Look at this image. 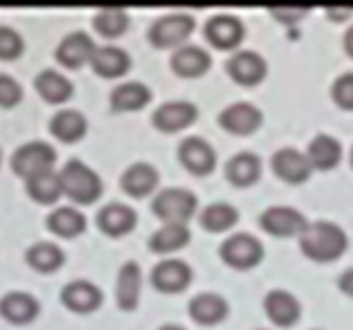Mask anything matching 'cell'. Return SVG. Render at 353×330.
Here are the masks:
<instances>
[{"instance_id": "1", "label": "cell", "mask_w": 353, "mask_h": 330, "mask_svg": "<svg viewBox=\"0 0 353 330\" xmlns=\"http://www.w3.org/2000/svg\"><path fill=\"white\" fill-rule=\"evenodd\" d=\"M349 238L340 225L331 220H313L299 236L301 254L315 263H333L347 251Z\"/></svg>"}, {"instance_id": "2", "label": "cell", "mask_w": 353, "mask_h": 330, "mask_svg": "<svg viewBox=\"0 0 353 330\" xmlns=\"http://www.w3.org/2000/svg\"><path fill=\"white\" fill-rule=\"evenodd\" d=\"M59 178H61L63 194L79 205H90L101 196L99 176L81 160H68L59 171Z\"/></svg>"}, {"instance_id": "3", "label": "cell", "mask_w": 353, "mask_h": 330, "mask_svg": "<svg viewBox=\"0 0 353 330\" xmlns=\"http://www.w3.org/2000/svg\"><path fill=\"white\" fill-rule=\"evenodd\" d=\"M151 209L165 225H187L198 212V198L189 189L169 187L156 194Z\"/></svg>"}, {"instance_id": "4", "label": "cell", "mask_w": 353, "mask_h": 330, "mask_svg": "<svg viewBox=\"0 0 353 330\" xmlns=\"http://www.w3.org/2000/svg\"><path fill=\"white\" fill-rule=\"evenodd\" d=\"M263 243L248 231H236L221 243V258L234 270H252L263 260Z\"/></svg>"}, {"instance_id": "5", "label": "cell", "mask_w": 353, "mask_h": 330, "mask_svg": "<svg viewBox=\"0 0 353 330\" xmlns=\"http://www.w3.org/2000/svg\"><path fill=\"white\" fill-rule=\"evenodd\" d=\"M196 30V21L194 16H189L185 12H174V14H165L160 19L153 21L149 28V41L151 45L156 48H183L185 41L192 37Z\"/></svg>"}, {"instance_id": "6", "label": "cell", "mask_w": 353, "mask_h": 330, "mask_svg": "<svg viewBox=\"0 0 353 330\" xmlns=\"http://www.w3.org/2000/svg\"><path fill=\"white\" fill-rule=\"evenodd\" d=\"M57 151L48 142H28L19 146L12 155V169L21 178H32L37 173L50 171L54 167Z\"/></svg>"}, {"instance_id": "7", "label": "cell", "mask_w": 353, "mask_h": 330, "mask_svg": "<svg viewBox=\"0 0 353 330\" xmlns=\"http://www.w3.org/2000/svg\"><path fill=\"white\" fill-rule=\"evenodd\" d=\"M225 70L239 85L252 88V85H259L268 76V61L254 50H236L228 59Z\"/></svg>"}, {"instance_id": "8", "label": "cell", "mask_w": 353, "mask_h": 330, "mask_svg": "<svg viewBox=\"0 0 353 330\" xmlns=\"http://www.w3.org/2000/svg\"><path fill=\"white\" fill-rule=\"evenodd\" d=\"M205 39L216 50L236 52V48L245 39V25L239 16L216 14L205 23Z\"/></svg>"}, {"instance_id": "9", "label": "cell", "mask_w": 353, "mask_h": 330, "mask_svg": "<svg viewBox=\"0 0 353 330\" xmlns=\"http://www.w3.org/2000/svg\"><path fill=\"white\" fill-rule=\"evenodd\" d=\"M219 124L223 130H228V133H232V135L245 137V135L256 133V130L261 128L263 112H261V108H256L254 103L236 101V103H230V106H225L221 110Z\"/></svg>"}, {"instance_id": "10", "label": "cell", "mask_w": 353, "mask_h": 330, "mask_svg": "<svg viewBox=\"0 0 353 330\" xmlns=\"http://www.w3.org/2000/svg\"><path fill=\"white\" fill-rule=\"evenodd\" d=\"M178 160L192 176L198 178L210 176L216 169V151L203 137H185L178 146Z\"/></svg>"}, {"instance_id": "11", "label": "cell", "mask_w": 353, "mask_h": 330, "mask_svg": "<svg viewBox=\"0 0 353 330\" xmlns=\"http://www.w3.org/2000/svg\"><path fill=\"white\" fill-rule=\"evenodd\" d=\"M261 227L272 236H301V231L308 227L304 214L288 205H272L261 214Z\"/></svg>"}, {"instance_id": "12", "label": "cell", "mask_w": 353, "mask_h": 330, "mask_svg": "<svg viewBox=\"0 0 353 330\" xmlns=\"http://www.w3.org/2000/svg\"><path fill=\"white\" fill-rule=\"evenodd\" d=\"M272 173L283 182H290V185H299V182H306L311 178L313 167L308 162V155L301 153L292 146H283V149L274 151L272 160H270Z\"/></svg>"}, {"instance_id": "13", "label": "cell", "mask_w": 353, "mask_h": 330, "mask_svg": "<svg viewBox=\"0 0 353 330\" xmlns=\"http://www.w3.org/2000/svg\"><path fill=\"white\" fill-rule=\"evenodd\" d=\"M198 119V108L192 101L176 99V101H165L162 106L153 112V126L162 133H178L185 130Z\"/></svg>"}, {"instance_id": "14", "label": "cell", "mask_w": 353, "mask_h": 330, "mask_svg": "<svg viewBox=\"0 0 353 330\" xmlns=\"http://www.w3.org/2000/svg\"><path fill=\"white\" fill-rule=\"evenodd\" d=\"M192 267H189L187 260L183 258H165L153 267L151 272V283L156 285L160 292L174 294V292H183L189 288L192 283Z\"/></svg>"}, {"instance_id": "15", "label": "cell", "mask_w": 353, "mask_h": 330, "mask_svg": "<svg viewBox=\"0 0 353 330\" xmlns=\"http://www.w3.org/2000/svg\"><path fill=\"white\" fill-rule=\"evenodd\" d=\"M263 310L274 326L290 328L295 326L301 317V303L288 290H270L263 299Z\"/></svg>"}, {"instance_id": "16", "label": "cell", "mask_w": 353, "mask_h": 330, "mask_svg": "<svg viewBox=\"0 0 353 330\" xmlns=\"http://www.w3.org/2000/svg\"><path fill=\"white\" fill-rule=\"evenodd\" d=\"M230 303L219 292H201L189 301V317L201 326H214L221 324L228 317Z\"/></svg>"}, {"instance_id": "17", "label": "cell", "mask_w": 353, "mask_h": 330, "mask_svg": "<svg viewBox=\"0 0 353 330\" xmlns=\"http://www.w3.org/2000/svg\"><path fill=\"white\" fill-rule=\"evenodd\" d=\"M212 65V56L208 50H203L201 45H183L174 50L171 54V68L178 76H185V79H196V76H203L210 70Z\"/></svg>"}, {"instance_id": "18", "label": "cell", "mask_w": 353, "mask_h": 330, "mask_svg": "<svg viewBox=\"0 0 353 330\" xmlns=\"http://www.w3.org/2000/svg\"><path fill=\"white\" fill-rule=\"evenodd\" d=\"M94 43L85 32H72L57 45V61L65 68H79L94 54Z\"/></svg>"}, {"instance_id": "19", "label": "cell", "mask_w": 353, "mask_h": 330, "mask_svg": "<svg viewBox=\"0 0 353 330\" xmlns=\"http://www.w3.org/2000/svg\"><path fill=\"white\" fill-rule=\"evenodd\" d=\"M137 223V214L124 203H108L97 212L99 229L108 236H124Z\"/></svg>"}, {"instance_id": "20", "label": "cell", "mask_w": 353, "mask_h": 330, "mask_svg": "<svg viewBox=\"0 0 353 330\" xmlns=\"http://www.w3.org/2000/svg\"><path fill=\"white\" fill-rule=\"evenodd\" d=\"M158 169L153 167L149 162H135L131 164L124 173H122V180H119V185L126 191L128 196L133 198H144L149 196L153 189L158 187Z\"/></svg>"}, {"instance_id": "21", "label": "cell", "mask_w": 353, "mask_h": 330, "mask_svg": "<svg viewBox=\"0 0 353 330\" xmlns=\"http://www.w3.org/2000/svg\"><path fill=\"white\" fill-rule=\"evenodd\" d=\"M61 301L65 303V308L74 312H92L101 303V290L90 281L77 279L63 285Z\"/></svg>"}, {"instance_id": "22", "label": "cell", "mask_w": 353, "mask_h": 330, "mask_svg": "<svg viewBox=\"0 0 353 330\" xmlns=\"http://www.w3.org/2000/svg\"><path fill=\"white\" fill-rule=\"evenodd\" d=\"M306 155H308V162H311L313 169L331 171L338 167L342 160V144L335 140L333 135L320 133L313 137L311 144H308Z\"/></svg>"}, {"instance_id": "23", "label": "cell", "mask_w": 353, "mask_h": 330, "mask_svg": "<svg viewBox=\"0 0 353 330\" xmlns=\"http://www.w3.org/2000/svg\"><path fill=\"white\" fill-rule=\"evenodd\" d=\"M90 65L99 76L115 79V76H122L128 68H131V56H128L126 50H122V48L101 45V48L94 50V54L90 59Z\"/></svg>"}, {"instance_id": "24", "label": "cell", "mask_w": 353, "mask_h": 330, "mask_svg": "<svg viewBox=\"0 0 353 330\" xmlns=\"http://www.w3.org/2000/svg\"><path fill=\"white\" fill-rule=\"evenodd\" d=\"M225 176L234 187H252L261 176V160L256 153L241 151L225 164Z\"/></svg>"}, {"instance_id": "25", "label": "cell", "mask_w": 353, "mask_h": 330, "mask_svg": "<svg viewBox=\"0 0 353 330\" xmlns=\"http://www.w3.org/2000/svg\"><path fill=\"white\" fill-rule=\"evenodd\" d=\"M140 285H142V272L135 260H126L117 272V306L122 310H133L140 299Z\"/></svg>"}, {"instance_id": "26", "label": "cell", "mask_w": 353, "mask_h": 330, "mask_svg": "<svg viewBox=\"0 0 353 330\" xmlns=\"http://www.w3.org/2000/svg\"><path fill=\"white\" fill-rule=\"evenodd\" d=\"M85 128H88V121L81 115L79 110L72 108H61L57 110L52 119H50V133H52L57 140L61 142H77L85 135Z\"/></svg>"}, {"instance_id": "27", "label": "cell", "mask_w": 353, "mask_h": 330, "mask_svg": "<svg viewBox=\"0 0 353 330\" xmlns=\"http://www.w3.org/2000/svg\"><path fill=\"white\" fill-rule=\"evenodd\" d=\"M39 312V301L28 292H7L0 297V315L14 324H28Z\"/></svg>"}, {"instance_id": "28", "label": "cell", "mask_w": 353, "mask_h": 330, "mask_svg": "<svg viewBox=\"0 0 353 330\" xmlns=\"http://www.w3.org/2000/svg\"><path fill=\"white\" fill-rule=\"evenodd\" d=\"M192 240V231L187 225H162L158 231L151 234L149 247L156 254H171V251L183 249Z\"/></svg>"}, {"instance_id": "29", "label": "cell", "mask_w": 353, "mask_h": 330, "mask_svg": "<svg viewBox=\"0 0 353 330\" xmlns=\"http://www.w3.org/2000/svg\"><path fill=\"white\" fill-rule=\"evenodd\" d=\"M198 220H201L203 229H208L212 234H223L230 231L239 223V212L230 203H212L201 212Z\"/></svg>"}, {"instance_id": "30", "label": "cell", "mask_w": 353, "mask_h": 330, "mask_svg": "<svg viewBox=\"0 0 353 330\" xmlns=\"http://www.w3.org/2000/svg\"><path fill=\"white\" fill-rule=\"evenodd\" d=\"M151 101V90L140 81L119 83L110 92V106L115 110H140Z\"/></svg>"}, {"instance_id": "31", "label": "cell", "mask_w": 353, "mask_h": 330, "mask_svg": "<svg viewBox=\"0 0 353 330\" xmlns=\"http://www.w3.org/2000/svg\"><path fill=\"white\" fill-rule=\"evenodd\" d=\"M34 88L41 94L43 99L50 103H63L65 99L72 97V83L65 79L63 74H59L54 70H41L34 79Z\"/></svg>"}, {"instance_id": "32", "label": "cell", "mask_w": 353, "mask_h": 330, "mask_svg": "<svg viewBox=\"0 0 353 330\" xmlns=\"http://www.w3.org/2000/svg\"><path fill=\"white\" fill-rule=\"evenodd\" d=\"M48 227L50 231H54L57 236L72 238L85 229V216L81 212H77L74 207H57V209L50 212L48 216Z\"/></svg>"}, {"instance_id": "33", "label": "cell", "mask_w": 353, "mask_h": 330, "mask_svg": "<svg viewBox=\"0 0 353 330\" xmlns=\"http://www.w3.org/2000/svg\"><path fill=\"white\" fill-rule=\"evenodd\" d=\"M25 182H28V194L37 203H43V205L54 203L57 198L61 196V191H63L61 189V178H59V173H54L52 169L37 173V176L28 178Z\"/></svg>"}, {"instance_id": "34", "label": "cell", "mask_w": 353, "mask_h": 330, "mask_svg": "<svg viewBox=\"0 0 353 330\" xmlns=\"http://www.w3.org/2000/svg\"><path fill=\"white\" fill-rule=\"evenodd\" d=\"M92 28L106 39L122 37L128 30V14L122 7H101V10H97V14H94Z\"/></svg>"}, {"instance_id": "35", "label": "cell", "mask_w": 353, "mask_h": 330, "mask_svg": "<svg viewBox=\"0 0 353 330\" xmlns=\"http://www.w3.org/2000/svg\"><path fill=\"white\" fill-rule=\"evenodd\" d=\"M25 258H28V263L34 267V270L52 272V270H57V267L63 263V251H61V247H59V245H54V243L39 240V243H34V245L28 249Z\"/></svg>"}, {"instance_id": "36", "label": "cell", "mask_w": 353, "mask_h": 330, "mask_svg": "<svg viewBox=\"0 0 353 330\" xmlns=\"http://www.w3.org/2000/svg\"><path fill=\"white\" fill-rule=\"evenodd\" d=\"M331 99L342 110H353V72H344L333 81Z\"/></svg>"}, {"instance_id": "37", "label": "cell", "mask_w": 353, "mask_h": 330, "mask_svg": "<svg viewBox=\"0 0 353 330\" xmlns=\"http://www.w3.org/2000/svg\"><path fill=\"white\" fill-rule=\"evenodd\" d=\"M311 7H301V5H270L268 7V14H272L274 19L279 23H286V25H295L299 21H304Z\"/></svg>"}, {"instance_id": "38", "label": "cell", "mask_w": 353, "mask_h": 330, "mask_svg": "<svg viewBox=\"0 0 353 330\" xmlns=\"http://www.w3.org/2000/svg\"><path fill=\"white\" fill-rule=\"evenodd\" d=\"M23 50V39L7 25H0V59H16Z\"/></svg>"}, {"instance_id": "39", "label": "cell", "mask_w": 353, "mask_h": 330, "mask_svg": "<svg viewBox=\"0 0 353 330\" xmlns=\"http://www.w3.org/2000/svg\"><path fill=\"white\" fill-rule=\"evenodd\" d=\"M23 97L21 92V85L16 83L10 74H0V106H14V103H19Z\"/></svg>"}, {"instance_id": "40", "label": "cell", "mask_w": 353, "mask_h": 330, "mask_svg": "<svg viewBox=\"0 0 353 330\" xmlns=\"http://www.w3.org/2000/svg\"><path fill=\"white\" fill-rule=\"evenodd\" d=\"M338 288L353 299V267H347L340 276H338Z\"/></svg>"}, {"instance_id": "41", "label": "cell", "mask_w": 353, "mask_h": 330, "mask_svg": "<svg viewBox=\"0 0 353 330\" xmlns=\"http://www.w3.org/2000/svg\"><path fill=\"white\" fill-rule=\"evenodd\" d=\"M326 14H329L331 21H347L353 16V5L347 7H326Z\"/></svg>"}, {"instance_id": "42", "label": "cell", "mask_w": 353, "mask_h": 330, "mask_svg": "<svg viewBox=\"0 0 353 330\" xmlns=\"http://www.w3.org/2000/svg\"><path fill=\"white\" fill-rule=\"evenodd\" d=\"M344 52L353 59V25L347 30V34H344Z\"/></svg>"}, {"instance_id": "43", "label": "cell", "mask_w": 353, "mask_h": 330, "mask_svg": "<svg viewBox=\"0 0 353 330\" xmlns=\"http://www.w3.org/2000/svg\"><path fill=\"white\" fill-rule=\"evenodd\" d=\"M158 330H187V328L178 326V324H165V326H160Z\"/></svg>"}, {"instance_id": "44", "label": "cell", "mask_w": 353, "mask_h": 330, "mask_svg": "<svg viewBox=\"0 0 353 330\" xmlns=\"http://www.w3.org/2000/svg\"><path fill=\"white\" fill-rule=\"evenodd\" d=\"M351 167H353V149H351Z\"/></svg>"}, {"instance_id": "45", "label": "cell", "mask_w": 353, "mask_h": 330, "mask_svg": "<svg viewBox=\"0 0 353 330\" xmlns=\"http://www.w3.org/2000/svg\"><path fill=\"white\" fill-rule=\"evenodd\" d=\"M259 330H265V328H259Z\"/></svg>"}, {"instance_id": "46", "label": "cell", "mask_w": 353, "mask_h": 330, "mask_svg": "<svg viewBox=\"0 0 353 330\" xmlns=\"http://www.w3.org/2000/svg\"><path fill=\"white\" fill-rule=\"evenodd\" d=\"M313 330H317V328H313Z\"/></svg>"}]
</instances>
